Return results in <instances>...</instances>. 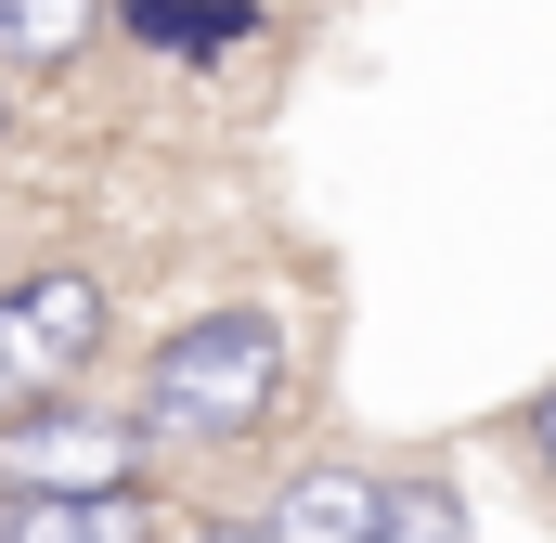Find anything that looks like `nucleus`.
<instances>
[{"label":"nucleus","instance_id":"9d476101","mask_svg":"<svg viewBox=\"0 0 556 543\" xmlns=\"http://www.w3.org/2000/svg\"><path fill=\"white\" fill-rule=\"evenodd\" d=\"M13 117H26V104H13V78H0V155H13Z\"/></svg>","mask_w":556,"mask_h":543},{"label":"nucleus","instance_id":"20e7f679","mask_svg":"<svg viewBox=\"0 0 556 543\" xmlns=\"http://www.w3.org/2000/svg\"><path fill=\"white\" fill-rule=\"evenodd\" d=\"M0 543H155V492H0Z\"/></svg>","mask_w":556,"mask_h":543},{"label":"nucleus","instance_id":"7ed1b4c3","mask_svg":"<svg viewBox=\"0 0 556 543\" xmlns=\"http://www.w3.org/2000/svg\"><path fill=\"white\" fill-rule=\"evenodd\" d=\"M142 466H155L142 414H91L78 389L0 414V492H142Z\"/></svg>","mask_w":556,"mask_h":543},{"label":"nucleus","instance_id":"f03ea898","mask_svg":"<svg viewBox=\"0 0 556 543\" xmlns=\"http://www.w3.org/2000/svg\"><path fill=\"white\" fill-rule=\"evenodd\" d=\"M104 324H117V298H104L91 260L13 272V285H0V414L78 389V363H104Z\"/></svg>","mask_w":556,"mask_h":543},{"label":"nucleus","instance_id":"6e6552de","mask_svg":"<svg viewBox=\"0 0 556 543\" xmlns=\"http://www.w3.org/2000/svg\"><path fill=\"white\" fill-rule=\"evenodd\" d=\"M505 440L531 453V479H544V492H556V389H531V402L505 414Z\"/></svg>","mask_w":556,"mask_h":543},{"label":"nucleus","instance_id":"0eeeda50","mask_svg":"<svg viewBox=\"0 0 556 543\" xmlns=\"http://www.w3.org/2000/svg\"><path fill=\"white\" fill-rule=\"evenodd\" d=\"M376 543H466V492L440 466H376Z\"/></svg>","mask_w":556,"mask_h":543},{"label":"nucleus","instance_id":"f257e3e1","mask_svg":"<svg viewBox=\"0 0 556 543\" xmlns=\"http://www.w3.org/2000/svg\"><path fill=\"white\" fill-rule=\"evenodd\" d=\"M298 389V337H285V311L260 298H220V311H194V324H168L155 337V363H142V440H168V453H233V440H260Z\"/></svg>","mask_w":556,"mask_h":543},{"label":"nucleus","instance_id":"39448f33","mask_svg":"<svg viewBox=\"0 0 556 543\" xmlns=\"http://www.w3.org/2000/svg\"><path fill=\"white\" fill-rule=\"evenodd\" d=\"M260 543H376V466H298Z\"/></svg>","mask_w":556,"mask_h":543},{"label":"nucleus","instance_id":"423d86ee","mask_svg":"<svg viewBox=\"0 0 556 543\" xmlns=\"http://www.w3.org/2000/svg\"><path fill=\"white\" fill-rule=\"evenodd\" d=\"M117 26H130L142 52L220 65V52H247V39H260V0H117Z\"/></svg>","mask_w":556,"mask_h":543},{"label":"nucleus","instance_id":"1a4fd4ad","mask_svg":"<svg viewBox=\"0 0 556 543\" xmlns=\"http://www.w3.org/2000/svg\"><path fill=\"white\" fill-rule=\"evenodd\" d=\"M181 543H260V518H194Z\"/></svg>","mask_w":556,"mask_h":543}]
</instances>
